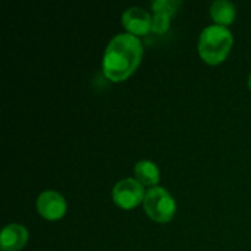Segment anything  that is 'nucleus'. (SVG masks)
I'll use <instances>...</instances> for the list:
<instances>
[{
  "label": "nucleus",
  "instance_id": "f257e3e1",
  "mask_svg": "<svg viewBox=\"0 0 251 251\" xmlns=\"http://www.w3.org/2000/svg\"><path fill=\"white\" fill-rule=\"evenodd\" d=\"M143 44L141 40L129 32H122L115 35L104 53L101 60V69L107 79L113 82H121L129 78L143 59Z\"/></svg>",
  "mask_w": 251,
  "mask_h": 251
},
{
  "label": "nucleus",
  "instance_id": "20e7f679",
  "mask_svg": "<svg viewBox=\"0 0 251 251\" xmlns=\"http://www.w3.org/2000/svg\"><path fill=\"white\" fill-rule=\"evenodd\" d=\"M146 191L144 185L140 184L135 178H124L119 179L112 190V199L116 206L129 210L137 207L144 201Z\"/></svg>",
  "mask_w": 251,
  "mask_h": 251
},
{
  "label": "nucleus",
  "instance_id": "9b49d317",
  "mask_svg": "<svg viewBox=\"0 0 251 251\" xmlns=\"http://www.w3.org/2000/svg\"><path fill=\"white\" fill-rule=\"evenodd\" d=\"M171 25V16L165 13H154L151 19V31L156 34L166 32Z\"/></svg>",
  "mask_w": 251,
  "mask_h": 251
},
{
  "label": "nucleus",
  "instance_id": "0eeeda50",
  "mask_svg": "<svg viewBox=\"0 0 251 251\" xmlns=\"http://www.w3.org/2000/svg\"><path fill=\"white\" fill-rule=\"evenodd\" d=\"M28 243V229L21 224H9L1 229V251H21Z\"/></svg>",
  "mask_w": 251,
  "mask_h": 251
},
{
  "label": "nucleus",
  "instance_id": "1a4fd4ad",
  "mask_svg": "<svg viewBox=\"0 0 251 251\" xmlns=\"http://www.w3.org/2000/svg\"><path fill=\"white\" fill-rule=\"evenodd\" d=\"M235 15V6L228 0H216L210 6V16L215 21V25L228 26L234 22Z\"/></svg>",
  "mask_w": 251,
  "mask_h": 251
},
{
  "label": "nucleus",
  "instance_id": "7ed1b4c3",
  "mask_svg": "<svg viewBox=\"0 0 251 251\" xmlns=\"http://www.w3.org/2000/svg\"><path fill=\"white\" fill-rule=\"evenodd\" d=\"M147 216L157 224H168L174 219L176 212V203L172 194L163 187L149 188L143 201Z\"/></svg>",
  "mask_w": 251,
  "mask_h": 251
},
{
  "label": "nucleus",
  "instance_id": "f8f14e48",
  "mask_svg": "<svg viewBox=\"0 0 251 251\" xmlns=\"http://www.w3.org/2000/svg\"><path fill=\"white\" fill-rule=\"evenodd\" d=\"M249 87H250V90H251V74L249 75Z\"/></svg>",
  "mask_w": 251,
  "mask_h": 251
},
{
  "label": "nucleus",
  "instance_id": "9d476101",
  "mask_svg": "<svg viewBox=\"0 0 251 251\" xmlns=\"http://www.w3.org/2000/svg\"><path fill=\"white\" fill-rule=\"evenodd\" d=\"M182 6V1L179 0H154L151 3V9L154 13H165L171 18L178 12V9Z\"/></svg>",
  "mask_w": 251,
  "mask_h": 251
},
{
  "label": "nucleus",
  "instance_id": "f03ea898",
  "mask_svg": "<svg viewBox=\"0 0 251 251\" xmlns=\"http://www.w3.org/2000/svg\"><path fill=\"white\" fill-rule=\"evenodd\" d=\"M234 44V35L226 26L209 25L199 38V54L209 65H218L226 59Z\"/></svg>",
  "mask_w": 251,
  "mask_h": 251
},
{
  "label": "nucleus",
  "instance_id": "6e6552de",
  "mask_svg": "<svg viewBox=\"0 0 251 251\" xmlns=\"http://www.w3.org/2000/svg\"><path fill=\"white\" fill-rule=\"evenodd\" d=\"M134 176L144 187L153 188V187H157V184L160 181V171L154 162L140 160L134 166Z\"/></svg>",
  "mask_w": 251,
  "mask_h": 251
},
{
  "label": "nucleus",
  "instance_id": "423d86ee",
  "mask_svg": "<svg viewBox=\"0 0 251 251\" xmlns=\"http://www.w3.org/2000/svg\"><path fill=\"white\" fill-rule=\"evenodd\" d=\"M151 19L153 16L143 7L132 6L128 7L122 15V25L126 29V32L140 37L146 35L151 31Z\"/></svg>",
  "mask_w": 251,
  "mask_h": 251
},
{
  "label": "nucleus",
  "instance_id": "39448f33",
  "mask_svg": "<svg viewBox=\"0 0 251 251\" xmlns=\"http://www.w3.org/2000/svg\"><path fill=\"white\" fill-rule=\"evenodd\" d=\"M35 207L40 216H43L44 219L57 221L65 216L68 204H66L65 197L60 193L54 190H46L38 196L35 201Z\"/></svg>",
  "mask_w": 251,
  "mask_h": 251
}]
</instances>
